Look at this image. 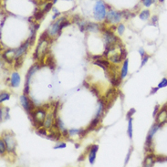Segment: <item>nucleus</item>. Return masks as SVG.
<instances>
[{
	"mask_svg": "<svg viewBox=\"0 0 167 167\" xmlns=\"http://www.w3.org/2000/svg\"><path fill=\"white\" fill-rule=\"evenodd\" d=\"M30 114L32 115L33 124H34V126L37 129H39L41 126H43L44 121L47 116V112H46L45 109H43V108H39V109H37L35 111L31 112Z\"/></svg>",
	"mask_w": 167,
	"mask_h": 167,
	"instance_id": "f257e3e1",
	"label": "nucleus"
},
{
	"mask_svg": "<svg viewBox=\"0 0 167 167\" xmlns=\"http://www.w3.org/2000/svg\"><path fill=\"white\" fill-rule=\"evenodd\" d=\"M107 6L104 4L103 1L102 0H99L97 3L95 4L93 7V15H94V18L98 21H102L105 19L106 16H107Z\"/></svg>",
	"mask_w": 167,
	"mask_h": 167,
	"instance_id": "f03ea898",
	"label": "nucleus"
},
{
	"mask_svg": "<svg viewBox=\"0 0 167 167\" xmlns=\"http://www.w3.org/2000/svg\"><path fill=\"white\" fill-rule=\"evenodd\" d=\"M122 12L115 11V10H110L107 13V16L105 18V22L110 23V24H116L120 23V21L122 19Z\"/></svg>",
	"mask_w": 167,
	"mask_h": 167,
	"instance_id": "7ed1b4c3",
	"label": "nucleus"
},
{
	"mask_svg": "<svg viewBox=\"0 0 167 167\" xmlns=\"http://www.w3.org/2000/svg\"><path fill=\"white\" fill-rule=\"evenodd\" d=\"M3 140L5 141L6 145V150L9 153H15L16 150V141L15 138L12 134H5L3 137Z\"/></svg>",
	"mask_w": 167,
	"mask_h": 167,
	"instance_id": "20e7f679",
	"label": "nucleus"
},
{
	"mask_svg": "<svg viewBox=\"0 0 167 167\" xmlns=\"http://www.w3.org/2000/svg\"><path fill=\"white\" fill-rule=\"evenodd\" d=\"M20 103H21L22 107L25 109V111L28 113H30L31 112H33V110H34V104H33V102L28 98V96L26 94H23L20 97Z\"/></svg>",
	"mask_w": 167,
	"mask_h": 167,
	"instance_id": "39448f33",
	"label": "nucleus"
},
{
	"mask_svg": "<svg viewBox=\"0 0 167 167\" xmlns=\"http://www.w3.org/2000/svg\"><path fill=\"white\" fill-rule=\"evenodd\" d=\"M66 19L65 16H62V18H60L56 22H54V24H52L50 27L48 28V33H49V36L50 37H54L57 34H58V31H60V23Z\"/></svg>",
	"mask_w": 167,
	"mask_h": 167,
	"instance_id": "423d86ee",
	"label": "nucleus"
},
{
	"mask_svg": "<svg viewBox=\"0 0 167 167\" xmlns=\"http://www.w3.org/2000/svg\"><path fill=\"white\" fill-rule=\"evenodd\" d=\"M166 122H167V108L165 106L158 112L156 115V122L159 123L162 126Z\"/></svg>",
	"mask_w": 167,
	"mask_h": 167,
	"instance_id": "0eeeda50",
	"label": "nucleus"
},
{
	"mask_svg": "<svg viewBox=\"0 0 167 167\" xmlns=\"http://www.w3.org/2000/svg\"><path fill=\"white\" fill-rule=\"evenodd\" d=\"M16 49H6V50L2 54V58H4V60L8 63V64H11L13 63V60L16 57Z\"/></svg>",
	"mask_w": 167,
	"mask_h": 167,
	"instance_id": "6e6552de",
	"label": "nucleus"
},
{
	"mask_svg": "<svg viewBox=\"0 0 167 167\" xmlns=\"http://www.w3.org/2000/svg\"><path fill=\"white\" fill-rule=\"evenodd\" d=\"M28 46H29V41L28 39L26 40L25 42L19 47L18 48V49L16 50V57H15V60L16 58H20V57H23V55L26 53L27 51V49L28 48Z\"/></svg>",
	"mask_w": 167,
	"mask_h": 167,
	"instance_id": "1a4fd4ad",
	"label": "nucleus"
},
{
	"mask_svg": "<svg viewBox=\"0 0 167 167\" xmlns=\"http://www.w3.org/2000/svg\"><path fill=\"white\" fill-rule=\"evenodd\" d=\"M155 163H156V156L154 154L149 153L144 158L143 166H144V167H152V166L154 165Z\"/></svg>",
	"mask_w": 167,
	"mask_h": 167,
	"instance_id": "9d476101",
	"label": "nucleus"
},
{
	"mask_svg": "<svg viewBox=\"0 0 167 167\" xmlns=\"http://www.w3.org/2000/svg\"><path fill=\"white\" fill-rule=\"evenodd\" d=\"M55 119H56V117H55V115H54L53 112L52 113H49V114H47L46 119H45L44 123H43L44 128L45 129H51Z\"/></svg>",
	"mask_w": 167,
	"mask_h": 167,
	"instance_id": "9b49d317",
	"label": "nucleus"
},
{
	"mask_svg": "<svg viewBox=\"0 0 167 167\" xmlns=\"http://www.w3.org/2000/svg\"><path fill=\"white\" fill-rule=\"evenodd\" d=\"M98 150H99V146L97 144H93L90 146V150L89 153V161H90V164H94Z\"/></svg>",
	"mask_w": 167,
	"mask_h": 167,
	"instance_id": "f8f14e48",
	"label": "nucleus"
},
{
	"mask_svg": "<svg viewBox=\"0 0 167 167\" xmlns=\"http://www.w3.org/2000/svg\"><path fill=\"white\" fill-rule=\"evenodd\" d=\"M20 81H21L20 75L18 72H13L10 77V86L13 88L18 87L20 84Z\"/></svg>",
	"mask_w": 167,
	"mask_h": 167,
	"instance_id": "ddd939ff",
	"label": "nucleus"
},
{
	"mask_svg": "<svg viewBox=\"0 0 167 167\" xmlns=\"http://www.w3.org/2000/svg\"><path fill=\"white\" fill-rule=\"evenodd\" d=\"M94 64L95 65H98L99 67H102V68L103 69L104 71H106L107 75L109 76V73H108V70H109V68L111 67V64L110 62L106 60H102V58H99V60H97L94 61Z\"/></svg>",
	"mask_w": 167,
	"mask_h": 167,
	"instance_id": "4468645a",
	"label": "nucleus"
},
{
	"mask_svg": "<svg viewBox=\"0 0 167 167\" xmlns=\"http://www.w3.org/2000/svg\"><path fill=\"white\" fill-rule=\"evenodd\" d=\"M128 67H129V60L128 58L127 60H125L124 62H123V65H122V70H121V79H124L125 77L127 76L128 74Z\"/></svg>",
	"mask_w": 167,
	"mask_h": 167,
	"instance_id": "2eb2a0df",
	"label": "nucleus"
},
{
	"mask_svg": "<svg viewBox=\"0 0 167 167\" xmlns=\"http://www.w3.org/2000/svg\"><path fill=\"white\" fill-rule=\"evenodd\" d=\"M46 65L48 67H49L50 68L51 70H55V60H54V57L51 55V54H49L47 56V58H46Z\"/></svg>",
	"mask_w": 167,
	"mask_h": 167,
	"instance_id": "dca6fc26",
	"label": "nucleus"
},
{
	"mask_svg": "<svg viewBox=\"0 0 167 167\" xmlns=\"http://www.w3.org/2000/svg\"><path fill=\"white\" fill-rule=\"evenodd\" d=\"M44 15H45V13L42 9H36L34 12V16H33V18L35 19V21L38 22L43 18Z\"/></svg>",
	"mask_w": 167,
	"mask_h": 167,
	"instance_id": "f3484780",
	"label": "nucleus"
},
{
	"mask_svg": "<svg viewBox=\"0 0 167 167\" xmlns=\"http://www.w3.org/2000/svg\"><path fill=\"white\" fill-rule=\"evenodd\" d=\"M110 60L113 63V64H119L121 63L123 60L121 56V54H118V53H115L113 54L112 56L110 57Z\"/></svg>",
	"mask_w": 167,
	"mask_h": 167,
	"instance_id": "a211bd4d",
	"label": "nucleus"
},
{
	"mask_svg": "<svg viewBox=\"0 0 167 167\" xmlns=\"http://www.w3.org/2000/svg\"><path fill=\"white\" fill-rule=\"evenodd\" d=\"M99 122H101V118H97V117H95V118H94L92 121H91V122H90V126L88 127L89 131L95 130V128L98 126V124L99 123Z\"/></svg>",
	"mask_w": 167,
	"mask_h": 167,
	"instance_id": "6ab92c4d",
	"label": "nucleus"
},
{
	"mask_svg": "<svg viewBox=\"0 0 167 167\" xmlns=\"http://www.w3.org/2000/svg\"><path fill=\"white\" fill-rule=\"evenodd\" d=\"M150 16H151V14H150V11L148 9H144V10H141V13L139 14V18L141 19V20H148L150 18Z\"/></svg>",
	"mask_w": 167,
	"mask_h": 167,
	"instance_id": "aec40b11",
	"label": "nucleus"
},
{
	"mask_svg": "<svg viewBox=\"0 0 167 167\" xmlns=\"http://www.w3.org/2000/svg\"><path fill=\"white\" fill-rule=\"evenodd\" d=\"M99 28V25L95 24V23H87L86 26V30L87 31H96Z\"/></svg>",
	"mask_w": 167,
	"mask_h": 167,
	"instance_id": "412c9836",
	"label": "nucleus"
},
{
	"mask_svg": "<svg viewBox=\"0 0 167 167\" xmlns=\"http://www.w3.org/2000/svg\"><path fill=\"white\" fill-rule=\"evenodd\" d=\"M55 122H57V128H58V131H60L61 132H63V131H65L67 130V129L65 128V126H64V124H63L62 121L60 120V118H56V119H55Z\"/></svg>",
	"mask_w": 167,
	"mask_h": 167,
	"instance_id": "4be33fe9",
	"label": "nucleus"
},
{
	"mask_svg": "<svg viewBox=\"0 0 167 167\" xmlns=\"http://www.w3.org/2000/svg\"><path fill=\"white\" fill-rule=\"evenodd\" d=\"M70 22L68 20V19H64L61 23H60V31H58V36H60V34H61V32H62V29L64 28H66V27H68V26H70Z\"/></svg>",
	"mask_w": 167,
	"mask_h": 167,
	"instance_id": "5701e85b",
	"label": "nucleus"
},
{
	"mask_svg": "<svg viewBox=\"0 0 167 167\" xmlns=\"http://www.w3.org/2000/svg\"><path fill=\"white\" fill-rule=\"evenodd\" d=\"M53 8V2H48L44 5L43 8H42V10L44 11V13H48L50 11V9H52Z\"/></svg>",
	"mask_w": 167,
	"mask_h": 167,
	"instance_id": "b1692460",
	"label": "nucleus"
},
{
	"mask_svg": "<svg viewBox=\"0 0 167 167\" xmlns=\"http://www.w3.org/2000/svg\"><path fill=\"white\" fill-rule=\"evenodd\" d=\"M129 122H128V129H127V133L129 137L131 139L132 138V118L128 119Z\"/></svg>",
	"mask_w": 167,
	"mask_h": 167,
	"instance_id": "393cba45",
	"label": "nucleus"
},
{
	"mask_svg": "<svg viewBox=\"0 0 167 167\" xmlns=\"http://www.w3.org/2000/svg\"><path fill=\"white\" fill-rule=\"evenodd\" d=\"M10 98V94L7 93V92H5V91H2L1 92V95H0V102H4L6 101H8Z\"/></svg>",
	"mask_w": 167,
	"mask_h": 167,
	"instance_id": "a878e982",
	"label": "nucleus"
},
{
	"mask_svg": "<svg viewBox=\"0 0 167 167\" xmlns=\"http://www.w3.org/2000/svg\"><path fill=\"white\" fill-rule=\"evenodd\" d=\"M6 151L7 150H6V145L5 141L1 139L0 140V153H1V155H3Z\"/></svg>",
	"mask_w": 167,
	"mask_h": 167,
	"instance_id": "bb28decb",
	"label": "nucleus"
},
{
	"mask_svg": "<svg viewBox=\"0 0 167 167\" xmlns=\"http://www.w3.org/2000/svg\"><path fill=\"white\" fill-rule=\"evenodd\" d=\"M49 38V33H48V29L44 31L42 34L40 35V38H39V41H46Z\"/></svg>",
	"mask_w": 167,
	"mask_h": 167,
	"instance_id": "cd10ccee",
	"label": "nucleus"
},
{
	"mask_svg": "<svg viewBox=\"0 0 167 167\" xmlns=\"http://www.w3.org/2000/svg\"><path fill=\"white\" fill-rule=\"evenodd\" d=\"M23 64V57L16 58V63H15V69H19Z\"/></svg>",
	"mask_w": 167,
	"mask_h": 167,
	"instance_id": "c85d7f7f",
	"label": "nucleus"
},
{
	"mask_svg": "<svg viewBox=\"0 0 167 167\" xmlns=\"http://www.w3.org/2000/svg\"><path fill=\"white\" fill-rule=\"evenodd\" d=\"M124 31H125V26L123 24H119L118 26H117V32H118V34L121 36V35H122L123 33H124Z\"/></svg>",
	"mask_w": 167,
	"mask_h": 167,
	"instance_id": "c756f323",
	"label": "nucleus"
},
{
	"mask_svg": "<svg viewBox=\"0 0 167 167\" xmlns=\"http://www.w3.org/2000/svg\"><path fill=\"white\" fill-rule=\"evenodd\" d=\"M122 18H125L126 20L129 19L131 16H133V14H131L129 10H123V11H122Z\"/></svg>",
	"mask_w": 167,
	"mask_h": 167,
	"instance_id": "7c9ffc66",
	"label": "nucleus"
},
{
	"mask_svg": "<svg viewBox=\"0 0 167 167\" xmlns=\"http://www.w3.org/2000/svg\"><path fill=\"white\" fill-rule=\"evenodd\" d=\"M120 48V54L122 58V60H126V58H127V51H126V49H125L124 48Z\"/></svg>",
	"mask_w": 167,
	"mask_h": 167,
	"instance_id": "2f4dec72",
	"label": "nucleus"
},
{
	"mask_svg": "<svg viewBox=\"0 0 167 167\" xmlns=\"http://www.w3.org/2000/svg\"><path fill=\"white\" fill-rule=\"evenodd\" d=\"M81 129H70L69 130V133H70V136H74V135H79Z\"/></svg>",
	"mask_w": 167,
	"mask_h": 167,
	"instance_id": "473e14b6",
	"label": "nucleus"
},
{
	"mask_svg": "<svg viewBox=\"0 0 167 167\" xmlns=\"http://www.w3.org/2000/svg\"><path fill=\"white\" fill-rule=\"evenodd\" d=\"M164 87H167V78H163L160 83L158 84V88L159 89H162V88H164Z\"/></svg>",
	"mask_w": 167,
	"mask_h": 167,
	"instance_id": "72a5a7b5",
	"label": "nucleus"
},
{
	"mask_svg": "<svg viewBox=\"0 0 167 167\" xmlns=\"http://www.w3.org/2000/svg\"><path fill=\"white\" fill-rule=\"evenodd\" d=\"M37 134H39L41 136H48V134H47V129H45V128H39V130L37 131Z\"/></svg>",
	"mask_w": 167,
	"mask_h": 167,
	"instance_id": "f704fd0d",
	"label": "nucleus"
},
{
	"mask_svg": "<svg viewBox=\"0 0 167 167\" xmlns=\"http://www.w3.org/2000/svg\"><path fill=\"white\" fill-rule=\"evenodd\" d=\"M149 58H150V56L147 55V54H145L143 58H141V67H144V66L147 63V61H148Z\"/></svg>",
	"mask_w": 167,
	"mask_h": 167,
	"instance_id": "c9c22d12",
	"label": "nucleus"
},
{
	"mask_svg": "<svg viewBox=\"0 0 167 167\" xmlns=\"http://www.w3.org/2000/svg\"><path fill=\"white\" fill-rule=\"evenodd\" d=\"M141 2H143V4H144V6L149 7L150 6H151L153 3V0H141Z\"/></svg>",
	"mask_w": 167,
	"mask_h": 167,
	"instance_id": "e433bc0d",
	"label": "nucleus"
},
{
	"mask_svg": "<svg viewBox=\"0 0 167 167\" xmlns=\"http://www.w3.org/2000/svg\"><path fill=\"white\" fill-rule=\"evenodd\" d=\"M52 9H53V12L55 13V14L53 15V18H53V20H55V19H57V18H58V16L60 15V12H58V9H57V8H55V7H53Z\"/></svg>",
	"mask_w": 167,
	"mask_h": 167,
	"instance_id": "4c0bfd02",
	"label": "nucleus"
},
{
	"mask_svg": "<svg viewBox=\"0 0 167 167\" xmlns=\"http://www.w3.org/2000/svg\"><path fill=\"white\" fill-rule=\"evenodd\" d=\"M66 144L65 143H58L57 145L54 146V149H61V148H66Z\"/></svg>",
	"mask_w": 167,
	"mask_h": 167,
	"instance_id": "58836bf2",
	"label": "nucleus"
},
{
	"mask_svg": "<svg viewBox=\"0 0 167 167\" xmlns=\"http://www.w3.org/2000/svg\"><path fill=\"white\" fill-rule=\"evenodd\" d=\"M134 112H135V110H134V109H131V110L128 112V113H127V119L132 118V115L134 114Z\"/></svg>",
	"mask_w": 167,
	"mask_h": 167,
	"instance_id": "ea45409f",
	"label": "nucleus"
},
{
	"mask_svg": "<svg viewBox=\"0 0 167 167\" xmlns=\"http://www.w3.org/2000/svg\"><path fill=\"white\" fill-rule=\"evenodd\" d=\"M90 90L92 91V92H93L95 95L99 96V90H97V89H96V87H94V86H91V87H90Z\"/></svg>",
	"mask_w": 167,
	"mask_h": 167,
	"instance_id": "a19ab883",
	"label": "nucleus"
},
{
	"mask_svg": "<svg viewBox=\"0 0 167 167\" xmlns=\"http://www.w3.org/2000/svg\"><path fill=\"white\" fill-rule=\"evenodd\" d=\"M157 22H158V16H153V18H152V24L154 25V26H156Z\"/></svg>",
	"mask_w": 167,
	"mask_h": 167,
	"instance_id": "79ce46f5",
	"label": "nucleus"
},
{
	"mask_svg": "<svg viewBox=\"0 0 167 167\" xmlns=\"http://www.w3.org/2000/svg\"><path fill=\"white\" fill-rule=\"evenodd\" d=\"M80 20H81V19H80V16H78V15L73 16V21H74V22L79 23V21H80Z\"/></svg>",
	"mask_w": 167,
	"mask_h": 167,
	"instance_id": "37998d69",
	"label": "nucleus"
},
{
	"mask_svg": "<svg viewBox=\"0 0 167 167\" xmlns=\"http://www.w3.org/2000/svg\"><path fill=\"white\" fill-rule=\"evenodd\" d=\"M139 53H140V55H141V57L143 58L144 55H145V51H144V49L143 48H141L140 49H139Z\"/></svg>",
	"mask_w": 167,
	"mask_h": 167,
	"instance_id": "c03bdc74",
	"label": "nucleus"
},
{
	"mask_svg": "<svg viewBox=\"0 0 167 167\" xmlns=\"http://www.w3.org/2000/svg\"><path fill=\"white\" fill-rule=\"evenodd\" d=\"M131 153V150H130V151H129V153H128V155H127V157H126V160H125V165L127 164V163H128V161H129V158H130Z\"/></svg>",
	"mask_w": 167,
	"mask_h": 167,
	"instance_id": "a18cd8bd",
	"label": "nucleus"
},
{
	"mask_svg": "<svg viewBox=\"0 0 167 167\" xmlns=\"http://www.w3.org/2000/svg\"><path fill=\"white\" fill-rule=\"evenodd\" d=\"M158 113V107H155V109H154V112H153V117H155Z\"/></svg>",
	"mask_w": 167,
	"mask_h": 167,
	"instance_id": "49530a36",
	"label": "nucleus"
},
{
	"mask_svg": "<svg viewBox=\"0 0 167 167\" xmlns=\"http://www.w3.org/2000/svg\"><path fill=\"white\" fill-rule=\"evenodd\" d=\"M158 89H159L158 87H157V88H154V89H153V90H152V92H151V94H153V93H155L156 91L158 90Z\"/></svg>",
	"mask_w": 167,
	"mask_h": 167,
	"instance_id": "de8ad7c7",
	"label": "nucleus"
},
{
	"mask_svg": "<svg viewBox=\"0 0 167 167\" xmlns=\"http://www.w3.org/2000/svg\"><path fill=\"white\" fill-rule=\"evenodd\" d=\"M92 58H94V60H99V58H102L101 56H93Z\"/></svg>",
	"mask_w": 167,
	"mask_h": 167,
	"instance_id": "09e8293b",
	"label": "nucleus"
},
{
	"mask_svg": "<svg viewBox=\"0 0 167 167\" xmlns=\"http://www.w3.org/2000/svg\"><path fill=\"white\" fill-rule=\"evenodd\" d=\"M57 1H58V0H53L52 2H53V4H56V3H57Z\"/></svg>",
	"mask_w": 167,
	"mask_h": 167,
	"instance_id": "8fccbe9b",
	"label": "nucleus"
},
{
	"mask_svg": "<svg viewBox=\"0 0 167 167\" xmlns=\"http://www.w3.org/2000/svg\"><path fill=\"white\" fill-rule=\"evenodd\" d=\"M159 2H160V3H163L164 0H159Z\"/></svg>",
	"mask_w": 167,
	"mask_h": 167,
	"instance_id": "3c124183",
	"label": "nucleus"
},
{
	"mask_svg": "<svg viewBox=\"0 0 167 167\" xmlns=\"http://www.w3.org/2000/svg\"><path fill=\"white\" fill-rule=\"evenodd\" d=\"M46 1H53V0H46Z\"/></svg>",
	"mask_w": 167,
	"mask_h": 167,
	"instance_id": "603ef678",
	"label": "nucleus"
},
{
	"mask_svg": "<svg viewBox=\"0 0 167 167\" xmlns=\"http://www.w3.org/2000/svg\"><path fill=\"white\" fill-rule=\"evenodd\" d=\"M153 2H156V0H153Z\"/></svg>",
	"mask_w": 167,
	"mask_h": 167,
	"instance_id": "864d4df0",
	"label": "nucleus"
},
{
	"mask_svg": "<svg viewBox=\"0 0 167 167\" xmlns=\"http://www.w3.org/2000/svg\"><path fill=\"white\" fill-rule=\"evenodd\" d=\"M165 106H166V108H167V104H166V105H165Z\"/></svg>",
	"mask_w": 167,
	"mask_h": 167,
	"instance_id": "5fc2aeb1",
	"label": "nucleus"
}]
</instances>
